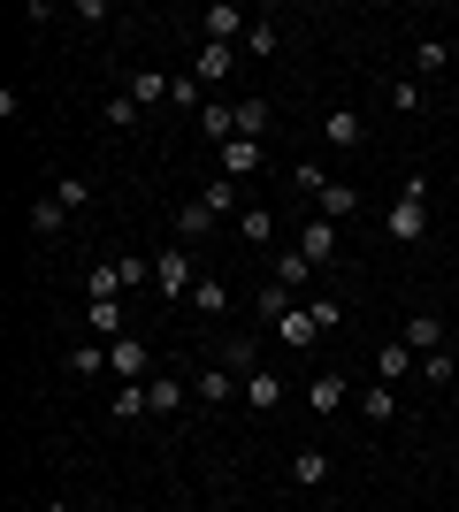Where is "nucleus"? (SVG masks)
Listing matches in <instances>:
<instances>
[{"mask_svg": "<svg viewBox=\"0 0 459 512\" xmlns=\"http://www.w3.org/2000/svg\"><path fill=\"white\" fill-rule=\"evenodd\" d=\"M322 138L337 153H352L360 138H368V115H360V107H329V115H322Z\"/></svg>", "mask_w": 459, "mask_h": 512, "instance_id": "10", "label": "nucleus"}, {"mask_svg": "<svg viewBox=\"0 0 459 512\" xmlns=\"http://www.w3.org/2000/svg\"><path fill=\"white\" fill-rule=\"evenodd\" d=\"M146 413H153L146 383H123V390H115V398H108V421H146Z\"/></svg>", "mask_w": 459, "mask_h": 512, "instance_id": "21", "label": "nucleus"}, {"mask_svg": "<svg viewBox=\"0 0 459 512\" xmlns=\"http://www.w3.org/2000/svg\"><path fill=\"white\" fill-rule=\"evenodd\" d=\"M199 207H215V214H230V207H238V184H230V176H215V184H207V192H199Z\"/></svg>", "mask_w": 459, "mask_h": 512, "instance_id": "37", "label": "nucleus"}, {"mask_svg": "<svg viewBox=\"0 0 459 512\" xmlns=\"http://www.w3.org/2000/svg\"><path fill=\"white\" fill-rule=\"evenodd\" d=\"M452 375H459L452 352H429V360H421V383H452Z\"/></svg>", "mask_w": 459, "mask_h": 512, "instance_id": "38", "label": "nucleus"}, {"mask_svg": "<svg viewBox=\"0 0 459 512\" xmlns=\"http://www.w3.org/2000/svg\"><path fill=\"white\" fill-rule=\"evenodd\" d=\"M192 398H199V406H230V398H238V375H230V367H199Z\"/></svg>", "mask_w": 459, "mask_h": 512, "instance_id": "15", "label": "nucleus"}, {"mask_svg": "<svg viewBox=\"0 0 459 512\" xmlns=\"http://www.w3.org/2000/svg\"><path fill=\"white\" fill-rule=\"evenodd\" d=\"M306 276H314V260H306L299 245H291V253H276V283H284V291H299V299H306Z\"/></svg>", "mask_w": 459, "mask_h": 512, "instance_id": "27", "label": "nucleus"}, {"mask_svg": "<svg viewBox=\"0 0 459 512\" xmlns=\"http://www.w3.org/2000/svg\"><path fill=\"white\" fill-rule=\"evenodd\" d=\"M85 299H123V268H115V260L85 276Z\"/></svg>", "mask_w": 459, "mask_h": 512, "instance_id": "30", "label": "nucleus"}, {"mask_svg": "<svg viewBox=\"0 0 459 512\" xmlns=\"http://www.w3.org/2000/svg\"><path fill=\"white\" fill-rule=\"evenodd\" d=\"M69 375H77V383H100V375H108V344H77V352H69Z\"/></svg>", "mask_w": 459, "mask_h": 512, "instance_id": "26", "label": "nucleus"}, {"mask_svg": "<svg viewBox=\"0 0 459 512\" xmlns=\"http://www.w3.org/2000/svg\"><path fill=\"white\" fill-rule=\"evenodd\" d=\"M291 306H299V291H284V283L268 276V283H261V299H253V314H261V321H268V329H276V321H284V314H291Z\"/></svg>", "mask_w": 459, "mask_h": 512, "instance_id": "20", "label": "nucleus"}, {"mask_svg": "<svg viewBox=\"0 0 459 512\" xmlns=\"http://www.w3.org/2000/svg\"><path fill=\"white\" fill-rule=\"evenodd\" d=\"M398 337L414 344L421 360H429V352H452V344H444V321H437V314H406V329H398Z\"/></svg>", "mask_w": 459, "mask_h": 512, "instance_id": "16", "label": "nucleus"}, {"mask_svg": "<svg viewBox=\"0 0 459 512\" xmlns=\"http://www.w3.org/2000/svg\"><path fill=\"white\" fill-rule=\"evenodd\" d=\"M444 62H452V46H444V39H421L414 46V69H421V77H437Z\"/></svg>", "mask_w": 459, "mask_h": 512, "instance_id": "34", "label": "nucleus"}, {"mask_svg": "<svg viewBox=\"0 0 459 512\" xmlns=\"http://www.w3.org/2000/svg\"><path fill=\"white\" fill-rule=\"evenodd\" d=\"M199 138L230 146V138H238V107H230V100H207V107H199Z\"/></svg>", "mask_w": 459, "mask_h": 512, "instance_id": "17", "label": "nucleus"}, {"mask_svg": "<svg viewBox=\"0 0 459 512\" xmlns=\"http://www.w3.org/2000/svg\"><path fill=\"white\" fill-rule=\"evenodd\" d=\"M276 46H284V31H276V23H253V31H245V54H253V62H268Z\"/></svg>", "mask_w": 459, "mask_h": 512, "instance_id": "32", "label": "nucleus"}, {"mask_svg": "<svg viewBox=\"0 0 459 512\" xmlns=\"http://www.w3.org/2000/svg\"><path fill=\"white\" fill-rule=\"evenodd\" d=\"M108 375H115V383H153V352L138 337H115L108 344Z\"/></svg>", "mask_w": 459, "mask_h": 512, "instance_id": "6", "label": "nucleus"}, {"mask_svg": "<svg viewBox=\"0 0 459 512\" xmlns=\"http://www.w3.org/2000/svg\"><path fill=\"white\" fill-rule=\"evenodd\" d=\"M360 413H368L375 428H391V421H398V390H391V383H375V390H360Z\"/></svg>", "mask_w": 459, "mask_h": 512, "instance_id": "24", "label": "nucleus"}, {"mask_svg": "<svg viewBox=\"0 0 459 512\" xmlns=\"http://www.w3.org/2000/svg\"><path fill=\"white\" fill-rule=\"evenodd\" d=\"M299 253L314 260V268H329V260L345 253V237H337V222H329V214H314V222L299 230Z\"/></svg>", "mask_w": 459, "mask_h": 512, "instance_id": "8", "label": "nucleus"}, {"mask_svg": "<svg viewBox=\"0 0 459 512\" xmlns=\"http://www.w3.org/2000/svg\"><path fill=\"white\" fill-rule=\"evenodd\" d=\"M230 69H238V46H207V39L192 46V77H199V85H222Z\"/></svg>", "mask_w": 459, "mask_h": 512, "instance_id": "11", "label": "nucleus"}, {"mask_svg": "<svg viewBox=\"0 0 459 512\" xmlns=\"http://www.w3.org/2000/svg\"><path fill=\"white\" fill-rule=\"evenodd\" d=\"M314 337H322V321H314V306H291V314L284 321H276V344H291V352H306V344H314Z\"/></svg>", "mask_w": 459, "mask_h": 512, "instance_id": "13", "label": "nucleus"}, {"mask_svg": "<svg viewBox=\"0 0 459 512\" xmlns=\"http://www.w3.org/2000/svg\"><path fill=\"white\" fill-rule=\"evenodd\" d=\"M391 107H398V115H421V85H414V77H398V85H391Z\"/></svg>", "mask_w": 459, "mask_h": 512, "instance_id": "40", "label": "nucleus"}, {"mask_svg": "<svg viewBox=\"0 0 459 512\" xmlns=\"http://www.w3.org/2000/svg\"><path fill=\"white\" fill-rule=\"evenodd\" d=\"M62 222H69V207H62L54 192H46V199H31V230H39V237H54Z\"/></svg>", "mask_w": 459, "mask_h": 512, "instance_id": "29", "label": "nucleus"}, {"mask_svg": "<svg viewBox=\"0 0 459 512\" xmlns=\"http://www.w3.org/2000/svg\"><path fill=\"white\" fill-rule=\"evenodd\" d=\"M169 107H184V115H199V107H207V85H199L192 69H184V77H169Z\"/></svg>", "mask_w": 459, "mask_h": 512, "instance_id": "28", "label": "nucleus"}, {"mask_svg": "<svg viewBox=\"0 0 459 512\" xmlns=\"http://www.w3.org/2000/svg\"><path fill=\"white\" fill-rule=\"evenodd\" d=\"M123 92H131L138 107H161V100H169V77H161V69H131V85H123Z\"/></svg>", "mask_w": 459, "mask_h": 512, "instance_id": "25", "label": "nucleus"}, {"mask_svg": "<svg viewBox=\"0 0 459 512\" xmlns=\"http://www.w3.org/2000/svg\"><path fill=\"white\" fill-rule=\"evenodd\" d=\"M207 276V268H199L192 260V245H161V253H153V291H161V299H192V283Z\"/></svg>", "mask_w": 459, "mask_h": 512, "instance_id": "2", "label": "nucleus"}, {"mask_svg": "<svg viewBox=\"0 0 459 512\" xmlns=\"http://www.w3.org/2000/svg\"><path fill=\"white\" fill-rule=\"evenodd\" d=\"M268 130V100H238V138H261Z\"/></svg>", "mask_w": 459, "mask_h": 512, "instance_id": "36", "label": "nucleus"}, {"mask_svg": "<svg viewBox=\"0 0 459 512\" xmlns=\"http://www.w3.org/2000/svg\"><path fill=\"white\" fill-rule=\"evenodd\" d=\"M383 237L391 245H421L429 237V176H406L391 199V214H383Z\"/></svg>", "mask_w": 459, "mask_h": 512, "instance_id": "1", "label": "nucleus"}, {"mask_svg": "<svg viewBox=\"0 0 459 512\" xmlns=\"http://www.w3.org/2000/svg\"><path fill=\"white\" fill-rule=\"evenodd\" d=\"M85 329L100 344H115V329H123V299H85Z\"/></svg>", "mask_w": 459, "mask_h": 512, "instance_id": "19", "label": "nucleus"}, {"mask_svg": "<svg viewBox=\"0 0 459 512\" xmlns=\"http://www.w3.org/2000/svg\"><path fill=\"white\" fill-rule=\"evenodd\" d=\"M299 398H306V413H322V421H329V413H337V406L352 398V383L337 375V367H322V375H314V383H306Z\"/></svg>", "mask_w": 459, "mask_h": 512, "instance_id": "9", "label": "nucleus"}, {"mask_svg": "<svg viewBox=\"0 0 459 512\" xmlns=\"http://www.w3.org/2000/svg\"><path fill=\"white\" fill-rule=\"evenodd\" d=\"M414 375H421V352H414V344H406V337H383V344H375V383H414Z\"/></svg>", "mask_w": 459, "mask_h": 512, "instance_id": "5", "label": "nucleus"}, {"mask_svg": "<svg viewBox=\"0 0 459 512\" xmlns=\"http://www.w3.org/2000/svg\"><path fill=\"white\" fill-rule=\"evenodd\" d=\"M146 398H153V413H184L192 406V383H184V375H153Z\"/></svg>", "mask_w": 459, "mask_h": 512, "instance_id": "18", "label": "nucleus"}, {"mask_svg": "<svg viewBox=\"0 0 459 512\" xmlns=\"http://www.w3.org/2000/svg\"><path fill=\"white\" fill-rule=\"evenodd\" d=\"M238 398H245L253 413H276L291 390H284V375H276V367H253V375H238Z\"/></svg>", "mask_w": 459, "mask_h": 512, "instance_id": "7", "label": "nucleus"}, {"mask_svg": "<svg viewBox=\"0 0 459 512\" xmlns=\"http://www.w3.org/2000/svg\"><path fill=\"white\" fill-rule=\"evenodd\" d=\"M261 138H230V146H222V176H230V184H245V176H261Z\"/></svg>", "mask_w": 459, "mask_h": 512, "instance_id": "12", "label": "nucleus"}, {"mask_svg": "<svg viewBox=\"0 0 459 512\" xmlns=\"http://www.w3.org/2000/svg\"><path fill=\"white\" fill-rule=\"evenodd\" d=\"M245 31H253V16L230 8V0H207V8H199V39L207 46H245Z\"/></svg>", "mask_w": 459, "mask_h": 512, "instance_id": "4", "label": "nucleus"}, {"mask_svg": "<svg viewBox=\"0 0 459 512\" xmlns=\"http://www.w3.org/2000/svg\"><path fill=\"white\" fill-rule=\"evenodd\" d=\"M138 115H146V107H138L131 92H115V100H108V130H138Z\"/></svg>", "mask_w": 459, "mask_h": 512, "instance_id": "35", "label": "nucleus"}, {"mask_svg": "<svg viewBox=\"0 0 459 512\" xmlns=\"http://www.w3.org/2000/svg\"><path fill=\"white\" fill-rule=\"evenodd\" d=\"M238 230H245V245H268V237H276V214H268V207H245Z\"/></svg>", "mask_w": 459, "mask_h": 512, "instance_id": "31", "label": "nucleus"}, {"mask_svg": "<svg viewBox=\"0 0 459 512\" xmlns=\"http://www.w3.org/2000/svg\"><path fill=\"white\" fill-rule=\"evenodd\" d=\"M215 222H222V214H215V207H199V199H192V207L176 214V245H199V237L215 230Z\"/></svg>", "mask_w": 459, "mask_h": 512, "instance_id": "23", "label": "nucleus"}, {"mask_svg": "<svg viewBox=\"0 0 459 512\" xmlns=\"http://www.w3.org/2000/svg\"><path fill=\"white\" fill-rule=\"evenodd\" d=\"M291 482H299V490H322L329 482V451H291Z\"/></svg>", "mask_w": 459, "mask_h": 512, "instance_id": "22", "label": "nucleus"}, {"mask_svg": "<svg viewBox=\"0 0 459 512\" xmlns=\"http://www.w3.org/2000/svg\"><path fill=\"white\" fill-rule=\"evenodd\" d=\"M39 512H77V505H62V497H54V505H39Z\"/></svg>", "mask_w": 459, "mask_h": 512, "instance_id": "41", "label": "nucleus"}, {"mask_svg": "<svg viewBox=\"0 0 459 512\" xmlns=\"http://www.w3.org/2000/svg\"><path fill=\"white\" fill-rule=\"evenodd\" d=\"M299 192H314V214H329V222H345V214H360V192H352V184H337V176H322L314 161L299 169Z\"/></svg>", "mask_w": 459, "mask_h": 512, "instance_id": "3", "label": "nucleus"}, {"mask_svg": "<svg viewBox=\"0 0 459 512\" xmlns=\"http://www.w3.org/2000/svg\"><path fill=\"white\" fill-rule=\"evenodd\" d=\"M306 306H314V321H322V337H329V329H337V321H345V306L329 299V291H314V299H306Z\"/></svg>", "mask_w": 459, "mask_h": 512, "instance_id": "39", "label": "nucleus"}, {"mask_svg": "<svg viewBox=\"0 0 459 512\" xmlns=\"http://www.w3.org/2000/svg\"><path fill=\"white\" fill-rule=\"evenodd\" d=\"M184 306H192L199 321H222V314H230V283H222V276H199V283H192V299H184Z\"/></svg>", "mask_w": 459, "mask_h": 512, "instance_id": "14", "label": "nucleus"}, {"mask_svg": "<svg viewBox=\"0 0 459 512\" xmlns=\"http://www.w3.org/2000/svg\"><path fill=\"white\" fill-rule=\"evenodd\" d=\"M54 199L77 214V207H92V184H85V176H54Z\"/></svg>", "mask_w": 459, "mask_h": 512, "instance_id": "33", "label": "nucleus"}]
</instances>
